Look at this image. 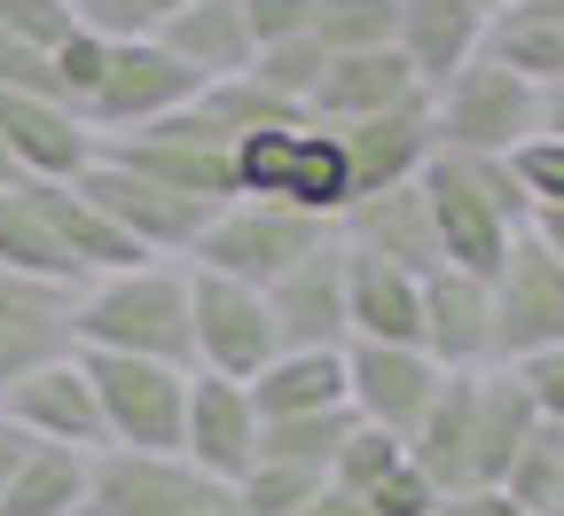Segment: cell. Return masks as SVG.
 Segmentation results:
<instances>
[{
  "instance_id": "d6986e66",
  "label": "cell",
  "mask_w": 564,
  "mask_h": 516,
  "mask_svg": "<svg viewBox=\"0 0 564 516\" xmlns=\"http://www.w3.org/2000/svg\"><path fill=\"white\" fill-rule=\"evenodd\" d=\"M337 243L345 251H361L377 266H400V274H440V235H432V204H423V188H384V196H361V204H345L337 219Z\"/></svg>"
},
{
  "instance_id": "f6af8a7d",
  "label": "cell",
  "mask_w": 564,
  "mask_h": 516,
  "mask_svg": "<svg viewBox=\"0 0 564 516\" xmlns=\"http://www.w3.org/2000/svg\"><path fill=\"white\" fill-rule=\"evenodd\" d=\"M549 516H564V493H556V508H549Z\"/></svg>"
},
{
  "instance_id": "d4e9b609",
  "label": "cell",
  "mask_w": 564,
  "mask_h": 516,
  "mask_svg": "<svg viewBox=\"0 0 564 516\" xmlns=\"http://www.w3.org/2000/svg\"><path fill=\"white\" fill-rule=\"evenodd\" d=\"M337 251H345V243H337ZM415 298H423L415 274L345 251V344H415ZM415 352H423V344H415Z\"/></svg>"
},
{
  "instance_id": "ac0fdd59",
  "label": "cell",
  "mask_w": 564,
  "mask_h": 516,
  "mask_svg": "<svg viewBox=\"0 0 564 516\" xmlns=\"http://www.w3.org/2000/svg\"><path fill=\"white\" fill-rule=\"evenodd\" d=\"M486 32H494L486 0H392V55L415 70L423 95L447 87L463 63H478Z\"/></svg>"
},
{
  "instance_id": "277c9868",
  "label": "cell",
  "mask_w": 564,
  "mask_h": 516,
  "mask_svg": "<svg viewBox=\"0 0 564 516\" xmlns=\"http://www.w3.org/2000/svg\"><path fill=\"white\" fill-rule=\"evenodd\" d=\"M95 157H110V165H126V173H141V180H158V188H173V196H188V204H204V211L236 204V133L204 110V95H196L188 110L158 118V125H141V133L102 141Z\"/></svg>"
},
{
  "instance_id": "836d02e7",
  "label": "cell",
  "mask_w": 564,
  "mask_h": 516,
  "mask_svg": "<svg viewBox=\"0 0 564 516\" xmlns=\"http://www.w3.org/2000/svg\"><path fill=\"white\" fill-rule=\"evenodd\" d=\"M510 173H518V188H525V211H533V204H564V141L533 133L525 150L510 157Z\"/></svg>"
},
{
  "instance_id": "60d3db41",
  "label": "cell",
  "mask_w": 564,
  "mask_h": 516,
  "mask_svg": "<svg viewBox=\"0 0 564 516\" xmlns=\"http://www.w3.org/2000/svg\"><path fill=\"white\" fill-rule=\"evenodd\" d=\"M541 133H549V141H564V79H556V87H541Z\"/></svg>"
},
{
  "instance_id": "5b68a950",
  "label": "cell",
  "mask_w": 564,
  "mask_h": 516,
  "mask_svg": "<svg viewBox=\"0 0 564 516\" xmlns=\"http://www.w3.org/2000/svg\"><path fill=\"white\" fill-rule=\"evenodd\" d=\"M541 133V87H525L510 63H463L447 87H432V141L447 157H518Z\"/></svg>"
},
{
  "instance_id": "e575fe53",
  "label": "cell",
  "mask_w": 564,
  "mask_h": 516,
  "mask_svg": "<svg viewBox=\"0 0 564 516\" xmlns=\"http://www.w3.org/2000/svg\"><path fill=\"white\" fill-rule=\"evenodd\" d=\"M243 9V32L251 47H282V40H306V17H314V0H236Z\"/></svg>"
},
{
  "instance_id": "ab89813d",
  "label": "cell",
  "mask_w": 564,
  "mask_h": 516,
  "mask_svg": "<svg viewBox=\"0 0 564 516\" xmlns=\"http://www.w3.org/2000/svg\"><path fill=\"white\" fill-rule=\"evenodd\" d=\"M299 516H369V501H352V493H337V485H322Z\"/></svg>"
},
{
  "instance_id": "f546056e",
  "label": "cell",
  "mask_w": 564,
  "mask_h": 516,
  "mask_svg": "<svg viewBox=\"0 0 564 516\" xmlns=\"http://www.w3.org/2000/svg\"><path fill=\"white\" fill-rule=\"evenodd\" d=\"M486 55H494V63H510L525 87H556V79H564V24H556V17H541L533 0H518V9L494 17Z\"/></svg>"
},
{
  "instance_id": "9c48e42d",
  "label": "cell",
  "mask_w": 564,
  "mask_h": 516,
  "mask_svg": "<svg viewBox=\"0 0 564 516\" xmlns=\"http://www.w3.org/2000/svg\"><path fill=\"white\" fill-rule=\"evenodd\" d=\"M79 516H236V485L188 470L181 454L102 447L87 462V508Z\"/></svg>"
},
{
  "instance_id": "7c38bea8",
  "label": "cell",
  "mask_w": 564,
  "mask_h": 516,
  "mask_svg": "<svg viewBox=\"0 0 564 516\" xmlns=\"http://www.w3.org/2000/svg\"><path fill=\"white\" fill-rule=\"evenodd\" d=\"M486 289H494V367H518L564 344V259H549L533 235L502 251Z\"/></svg>"
},
{
  "instance_id": "9a60e30c",
  "label": "cell",
  "mask_w": 564,
  "mask_h": 516,
  "mask_svg": "<svg viewBox=\"0 0 564 516\" xmlns=\"http://www.w3.org/2000/svg\"><path fill=\"white\" fill-rule=\"evenodd\" d=\"M0 422H9L24 447H70V454H102V415H95V392H87V367L79 352H55L40 367L0 392Z\"/></svg>"
},
{
  "instance_id": "ffe728a7",
  "label": "cell",
  "mask_w": 564,
  "mask_h": 516,
  "mask_svg": "<svg viewBox=\"0 0 564 516\" xmlns=\"http://www.w3.org/2000/svg\"><path fill=\"white\" fill-rule=\"evenodd\" d=\"M415 344L432 352L447 376L463 367H494V289L478 274H423V298H415Z\"/></svg>"
},
{
  "instance_id": "3957f363",
  "label": "cell",
  "mask_w": 564,
  "mask_h": 516,
  "mask_svg": "<svg viewBox=\"0 0 564 516\" xmlns=\"http://www.w3.org/2000/svg\"><path fill=\"white\" fill-rule=\"evenodd\" d=\"M423 204H432V235H440V266L455 274H494L502 251L525 235V188L510 173V157H432L415 173Z\"/></svg>"
},
{
  "instance_id": "74e56055",
  "label": "cell",
  "mask_w": 564,
  "mask_h": 516,
  "mask_svg": "<svg viewBox=\"0 0 564 516\" xmlns=\"http://www.w3.org/2000/svg\"><path fill=\"white\" fill-rule=\"evenodd\" d=\"M525 235H533L549 259H564V204H533V211H525Z\"/></svg>"
},
{
  "instance_id": "ba28073f",
  "label": "cell",
  "mask_w": 564,
  "mask_h": 516,
  "mask_svg": "<svg viewBox=\"0 0 564 516\" xmlns=\"http://www.w3.org/2000/svg\"><path fill=\"white\" fill-rule=\"evenodd\" d=\"M236 196L337 219V211H345V157H337V133H322V125H274V133L236 141Z\"/></svg>"
},
{
  "instance_id": "603a6c76",
  "label": "cell",
  "mask_w": 564,
  "mask_h": 516,
  "mask_svg": "<svg viewBox=\"0 0 564 516\" xmlns=\"http://www.w3.org/2000/svg\"><path fill=\"white\" fill-rule=\"evenodd\" d=\"M0 141L24 180H79L95 165V133L79 125V110L47 95H0Z\"/></svg>"
},
{
  "instance_id": "e0dca14e",
  "label": "cell",
  "mask_w": 564,
  "mask_h": 516,
  "mask_svg": "<svg viewBox=\"0 0 564 516\" xmlns=\"http://www.w3.org/2000/svg\"><path fill=\"white\" fill-rule=\"evenodd\" d=\"M259 298H267V321H274L282 352H345V251H337V228L291 274H274Z\"/></svg>"
},
{
  "instance_id": "f35d334b",
  "label": "cell",
  "mask_w": 564,
  "mask_h": 516,
  "mask_svg": "<svg viewBox=\"0 0 564 516\" xmlns=\"http://www.w3.org/2000/svg\"><path fill=\"white\" fill-rule=\"evenodd\" d=\"M432 516H518V508H510L502 493H447Z\"/></svg>"
},
{
  "instance_id": "52a82bcc",
  "label": "cell",
  "mask_w": 564,
  "mask_h": 516,
  "mask_svg": "<svg viewBox=\"0 0 564 516\" xmlns=\"http://www.w3.org/2000/svg\"><path fill=\"white\" fill-rule=\"evenodd\" d=\"M87 392L102 415V447L118 454H181V407H188V367H158V360H110V352H79Z\"/></svg>"
},
{
  "instance_id": "d6a6232c",
  "label": "cell",
  "mask_w": 564,
  "mask_h": 516,
  "mask_svg": "<svg viewBox=\"0 0 564 516\" xmlns=\"http://www.w3.org/2000/svg\"><path fill=\"white\" fill-rule=\"evenodd\" d=\"M400 462H408V447H392L384 430H361V422H352V430H345V447H337V462H329V485L352 493V501H369Z\"/></svg>"
},
{
  "instance_id": "4dcf8cb0",
  "label": "cell",
  "mask_w": 564,
  "mask_h": 516,
  "mask_svg": "<svg viewBox=\"0 0 564 516\" xmlns=\"http://www.w3.org/2000/svg\"><path fill=\"white\" fill-rule=\"evenodd\" d=\"M306 40L322 55H377L392 47V0H314Z\"/></svg>"
},
{
  "instance_id": "4fadbf2b",
  "label": "cell",
  "mask_w": 564,
  "mask_h": 516,
  "mask_svg": "<svg viewBox=\"0 0 564 516\" xmlns=\"http://www.w3.org/2000/svg\"><path fill=\"white\" fill-rule=\"evenodd\" d=\"M188 337H196V376H228V384H251L282 352L259 289L228 274H196V266H188Z\"/></svg>"
},
{
  "instance_id": "30bf717a",
  "label": "cell",
  "mask_w": 564,
  "mask_h": 516,
  "mask_svg": "<svg viewBox=\"0 0 564 516\" xmlns=\"http://www.w3.org/2000/svg\"><path fill=\"white\" fill-rule=\"evenodd\" d=\"M204 87L188 79V70L158 47V40H133V47H102V70H95V87L79 102V125L95 133V150L118 133H141V125H158L173 110H188Z\"/></svg>"
},
{
  "instance_id": "6da1fadb",
  "label": "cell",
  "mask_w": 564,
  "mask_h": 516,
  "mask_svg": "<svg viewBox=\"0 0 564 516\" xmlns=\"http://www.w3.org/2000/svg\"><path fill=\"white\" fill-rule=\"evenodd\" d=\"M533 399L518 384V367H463V376L440 384L423 430L408 438V462L432 477V493H502L510 454L533 430Z\"/></svg>"
},
{
  "instance_id": "4316f807",
  "label": "cell",
  "mask_w": 564,
  "mask_h": 516,
  "mask_svg": "<svg viewBox=\"0 0 564 516\" xmlns=\"http://www.w3.org/2000/svg\"><path fill=\"white\" fill-rule=\"evenodd\" d=\"M259 422H299V415H337L345 407V352H274L243 384Z\"/></svg>"
},
{
  "instance_id": "b9f144b4",
  "label": "cell",
  "mask_w": 564,
  "mask_h": 516,
  "mask_svg": "<svg viewBox=\"0 0 564 516\" xmlns=\"http://www.w3.org/2000/svg\"><path fill=\"white\" fill-rule=\"evenodd\" d=\"M17 454H24V438H17L9 422H0V485H9V470H17Z\"/></svg>"
},
{
  "instance_id": "5bb4252c",
  "label": "cell",
  "mask_w": 564,
  "mask_h": 516,
  "mask_svg": "<svg viewBox=\"0 0 564 516\" xmlns=\"http://www.w3.org/2000/svg\"><path fill=\"white\" fill-rule=\"evenodd\" d=\"M79 196L110 219V228L141 251V259H188V243L204 235V204H188V196H173V188H158V180H141V173H126V165H110V157H95L87 173H79Z\"/></svg>"
},
{
  "instance_id": "83f0119b",
  "label": "cell",
  "mask_w": 564,
  "mask_h": 516,
  "mask_svg": "<svg viewBox=\"0 0 564 516\" xmlns=\"http://www.w3.org/2000/svg\"><path fill=\"white\" fill-rule=\"evenodd\" d=\"M87 462L70 447H24L9 485H0V516H79L87 508Z\"/></svg>"
},
{
  "instance_id": "2e32d148",
  "label": "cell",
  "mask_w": 564,
  "mask_h": 516,
  "mask_svg": "<svg viewBox=\"0 0 564 516\" xmlns=\"http://www.w3.org/2000/svg\"><path fill=\"white\" fill-rule=\"evenodd\" d=\"M337 157H345V204L361 196H384V188H408L423 165L440 157L432 141V95H415L384 118H361V125H337Z\"/></svg>"
},
{
  "instance_id": "8992f818",
  "label": "cell",
  "mask_w": 564,
  "mask_h": 516,
  "mask_svg": "<svg viewBox=\"0 0 564 516\" xmlns=\"http://www.w3.org/2000/svg\"><path fill=\"white\" fill-rule=\"evenodd\" d=\"M329 243V219H314V211H291V204H259V196H236V204H220L204 219V235L188 243V259L181 266H196V274H228V282H243V289H267L274 274H291L306 251H322Z\"/></svg>"
},
{
  "instance_id": "ee69618b",
  "label": "cell",
  "mask_w": 564,
  "mask_h": 516,
  "mask_svg": "<svg viewBox=\"0 0 564 516\" xmlns=\"http://www.w3.org/2000/svg\"><path fill=\"white\" fill-rule=\"evenodd\" d=\"M486 9H494V17H502V9H518V0H486Z\"/></svg>"
},
{
  "instance_id": "44dd1931",
  "label": "cell",
  "mask_w": 564,
  "mask_h": 516,
  "mask_svg": "<svg viewBox=\"0 0 564 516\" xmlns=\"http://www.w3.org/2000/svg\"><path fill=\"white\" fill-rule=\"evenodd\" d=\"M251 447H259V415H251V392L228 384V376H188V407H181V462L236 485L251 470Z\"/></svg>"
},
{
  "instance_id": "8d00e7d4",
  "label": "cell",
  "mask_w": 564,
  "mask_h": 516,
  "mask_svg": "<svg viewBox=\"0 0 564 516\" xmlns=\"http://www.w3.org/2000/svg\"><path fill=\"white\" fill-rule=\"evenodd\" d=\"M440 508V493H432V477H423L415 462H400L377 493H369V516H432Z\"/></svg>"
},
{
  "instance_id": "8fae6325",
  "label": "cell",
  "mask_w": 564,
  "mask_h": 516,
  "mask_svg": "<svg viewBox=\"0 0 564 516\" xmlns=\"http://www.w3.org/2000/svg\"><path fill=\"white\" fill-rule=\"evenodd\" d=\"M440 384H447V367L415 344H345V415L361 430H384L392 447H408L423 430Z\"/></svg>"
},
{
  "instance_id": "cb8c5ba5",
  "label": "cell",
  "mask_w": 564,
  "mask_h": 516,
  "mask_svg": "<svg viewBox=\"0 0 564 516\" xmlns=\"http://www.w3.org/2000/svg\"><path fill=\"white\" fill-rule=\"evenodd\" d=\"M158 47L188 70L196 87H220V79H243L251 70V32H243V9L236 0H181L173 24L158 32Z\"/></svg>"
},
{
  "instance_id": "7402d4cb",
  "label": "cell",
  "mask_w": 564,
  "mask_h": 516,
  "mask_svg": "<svg viewBox=\"0 0 564 516\" xmlns=\"http://www.w3.org/2000/svg\"><path fill=\"white\" fill-rule=\"evenodd\" d=\"M415 95H423L415 70H408L392 47H377V55H329L322 79H314V95H306V125L337 133V125L384 118V110H400V102H415Z\"/></svg>"
},
{
  "instance_id": "484cf974",
  "label": "cell",
  "mask_w": 564,
  "mask_h": 516,
  "mask_svg": "<svg viewBox=\"0 0 564 516\" xmlns=\"http://www.w3.org/2000/svg\"><path fill=\"white\" fill-rule=\"evenodd\" d=\"M55 352H70V289H40V282L0 274V392Z\"/></svg>"
},
{
  "instance_id": "7bdbcfd3",
  "label": "cell",
  "mask_w": 564,
  "mask_h": 516,
  "mask_svg": "<svg viewBox=\"0 0 564 516\" xmlns=\"http://www.w3.org/2000/svg\"><path fill=\"white\" fill-rule=\"evenodd\" d=\"M0 188H24V165L9 157V141H0Z\"/></svg>"
},
{
  "instance_id": "7a4b0ae2",
  "label": "cell",
  "mask_w": 564,
  "mask_h": 516,
  "mask_svg": "<svg viewBox=\"0 0 564 516\" xmlns=\"http://www.w3.org/2000/svg\"><path fill=\"white\" fill-rule=\"evenodd\" d=\"M70 352H110V360H158L196 376V337H188V266L181 259H141L118 274H95L70 289Z\"/></svg>"
},
{
  "instance_id": "1f68e13d",
  "label": "cell",
  "mask_w": 564,
  "mask_h": 516,
  "mask_svg": "<svg viewBox=\"0 0 564 516\" xmlns=\"http://www.w3.org/2000/svg\"><path fill=\"white\" fill-rule=\"evenodd\" d=\"M181 0H70V24L102 47H133V40H158L173 24Z\"/></svg>"
},
{
  "instance_id": "f1b7e54d",
  "label": "cell",
  "mask_w": 564,
  "mask_h": 516,
  "mask_svg": "<svg viewBox=\"0 0 564 516\" xmlns=\"http://www.w3.org/2000/svg\"><path fill=\"white\" fill-rule=\"evenodd\" d=\"M352 415H299V422H259V447H251V470H291V477H314L329 485V462L345 447Z\"/></svg>"
},
{
  "instance_id": "d590c367",
  "label": "cell",
  "mask_w": 564,
  "mask_h": 516,
  "mask_svg": "<svg viewBox=\"0 0 564 516\" xmlns=\"http://www.w3.org/2000/svg\"><path fill=\"white\" fill-rule=\"evenodd\" d=\"M518 384H525L533 415L564 430V344H556V352H533V360H518Z\"/></svg>"
}]
</instances>
